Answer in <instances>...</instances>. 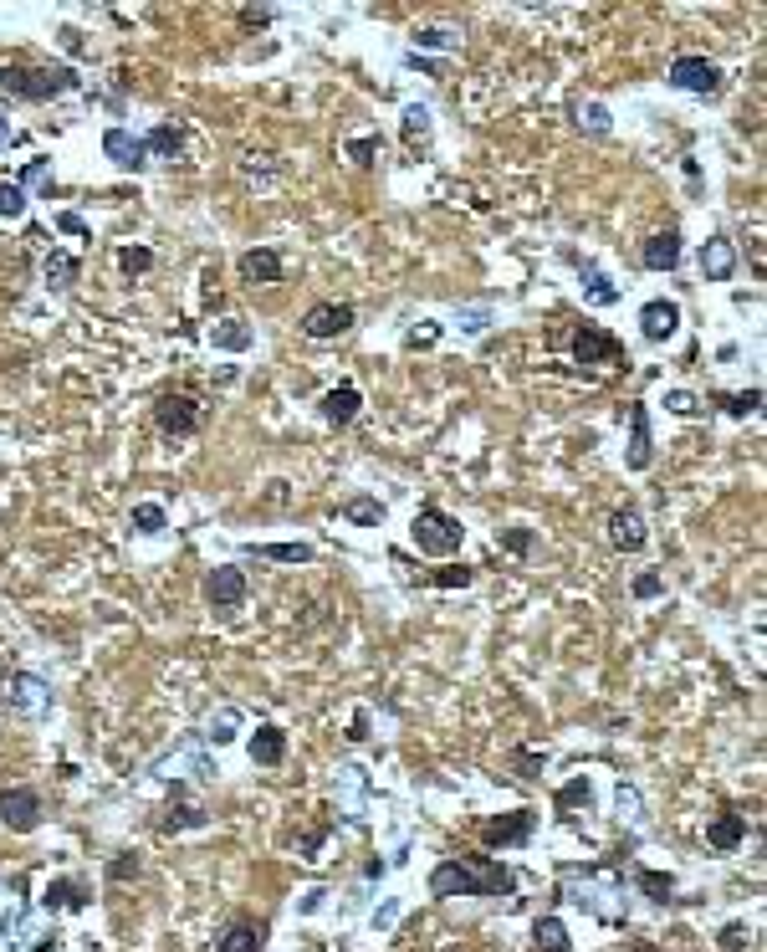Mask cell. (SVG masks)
I'll return each instance as SVG.
<instances>
[{
  "label": "cell",
  "instance_id": "1",
  "mask_svg": "<svg viewBox=\"0 0 767 952\" xmlns=\"http://www.w3.org/2000/svg\"><path fill=\"white\" fill-rule=\"evenodd\" d=\"M512 891H517V876L502 860H486V855H471V860L456 855L430 871V896H512Z\"/></svg>",
  "mask_w": 767,
  "mask_h": 952
},
{
  "label": "cell",
  "instance_id": "2",
  "mask_svg": "<svg viewBox=\"0 0 767 952\" xmlns=\"http://www.w3.org/2000/svg\"><path fill=\"white\" fill-rule=\"evenodd\" d=\"M77 88L72 67H0V93H11L21 103H52Z\"/></svg>",
  "mask_w": 767,
  "mask_h": 952
},
{
  "label": "cell",
  "instance_id": "3",
  "mask_svg": "<svg viewBox=\"0 0 767 952\" xmlns=\"http://www.w3.org/2000/svg\"><path fill=\"white\" fill-rule=\"evenodd\" d=\"M410 538H415L420 553L450 558V553H461V543H466V523H461V517H450L445 507L425 502V507L415 512V523H410Z\"/></svg>",
  "mask_w": 767,
  "mask_h": 952
},
{
  "label": "cell",
  "instance_id": "4",
  "mask_svg": "<svg viewBox=\"0 0 767 952\" xmlns=\"http://www.w3.org/2000/svg\"><path fill=\"white\" fill-rule=\"evenodd\" d=\"M200 420H205V410H200L195 395H174V389H169V395L154 400V425H159V436H169V441L195 436Z\"/></svg>",
  "mask_w": 767,
  "mask_h": 952
},
{
  "label": "cell",
  "instance_id": "5",
  "mask_svg": "<svg viewBox=\"0 0 767 952\" xmlns=\"http://www.w3.org/2000/svg\"><path fill=\"white\" fill-rule=\"evenodd\" d=\"M358 323L353 313V302H312V308L302 313V333L312 343H328V338H343L348 328Z\"/></svg>",
  "mask_w": 767,
  "mask_h": 952
},
{
  "label": "cell",
  "instance_id": "6",
  "mask_svg": "<svg viewBox=\"0 0 767 952\" xmlns=\"http://www.w3.org/2000/svg\"><path fill=\"white\" fill-rule=\"evenodd\" d=\"M573 359L578 364H629L624 359V343L614 333H604L599 323H578L573 333Z\"/></svg>",
  "mask_w": 767,
  "mask_h": 952
},
{
  "label": "cell",
  "instance_id": "7",
  "mask_svg": "<svg viewBox=\"0 0 767 952\" xmlns=\"http://www.w3.org/2000/svg\"><path fill=\"white\" fill-rule=\"evenodd\" d=\"M670 88L696 93V98H711V93H721V67L706 62V57H675V62H670Z\"/></svg>",
  "mask_w": 767,
  "mask_h": 952
},
{
  "label": "cell",
  "instance_id": "8",
  "mask_svg": "<svg viewBox=\"0 0 767 952\" xmlns=\"http://www.w3.org/2000/svg\"><path fill=\"white\" fill-rule=\"evenodd\" d=\"M537 830V809H512V814H496L481 825V840L491 850H507V845H527Z\"/></svg>",
  "mask_w": 767,
  "mask_h": 952
},
{
  "label": "cell",
  "instance_id": "9",
  "mask_svg": "<svg viewBox=\"0 0 767 952\" xmlns=\"http://www.w3.org/2000/svg\"><path fill=\"white\" fill-rule=\"evenodd\" d=\"M205 599H210V610L236 615L241 604H246V569H236V564L210 569V579H205Z\"/></svg>",
  "mask_w": 767,
  "mask_h": 952
},
{
  "label": "cell",
  "instance_id": "10",
  "mask_svg": "<svg viewBox=\"0 0 767 952\" xmlns=\"http://www.w3.org/2000/svg\"><path fill=\"white\" fill-rule=\"evenodd\" d=\"M0 819H6V830L31 835V830L41 825V794H36V789H26V784L6 789V794H0Z\"/></svg>",
  "mask_w": 767,
  "mask_h": 952
},
{
  "label": "cell",
  "instance_id": "11",
  "mask_svg": "<svg viewBox=\"0 0 767 952\" xmlns=\"http://www.w3.org/2000/svg\"><path fill=\"white\" fill-rule=\"evenodd\" d=\"M650 461H655L650 405H629V446H624V466H629V471H650Z\"/></svg>",
  "mask_w": 767,
  "mask_h": 952
},
{
  "label": "cell",
  "instance_id": "12",
  "mask_svg": "<svg viewBox=\"0 0 767 952\" xmlns=\"http://www.w3.org/2000/svg\"><path fill=\"white\" fill-rule=\"evenodd\" d=\"M6 697H11V707H16V712L41 717V712L52 707V686L41 681V676H31V671H16V676H11V686H6Z\"/></svg>",
  "mask_w": 767,
  "mask_h": 952
},
{
  "label": "cell",
  "instance_id": "13",
  "mask_svg": "<svg viewBox=\"0 0 767 952\" xmlns=\"http://www.w3.org/2000/svg\"><path fill=\"white\" fill-rule=\"evenodd\" d=\"M675 328H681V302H670V297H655V302H645V308H640V333H645L650 343H665V338H675Z\"/></svg>",
  "mask_w": 767,
  "mask_h": 952
},
{
  "label": "cell",
  "instance_id": "14",
  "mask_svg": "<svg viewBox=\"0 0 767 952\" xmlns=\"http://www.w3.org/2000/svg\"><path fill=\"white\" fill-rule=\"evenodd\" d=\"M318 410H323L328 425H353L358 410H364V389H358V384H333V389H323Z\"/></svg>",
  "mask_w": 767,
  "mask_h": 952
},
{
  "label": "cell",
  "instance_id": "15",
  "mask_svg": "<svg viewBox=\"0 0 767 952\" xmlns=\"http://www.w3.org/2000/svg\"><path fill=\"white\" fill-rule=\"evenodd\" d=\"M103 154H108L118 169H128V175H139V169L149 164V149H144V139H133L128 128H108V134H103Z\"/></svg>",
  "mask_w": 767,
  "mask_h": 952
},
{
  "label": "cell",
  "instance_id": "16",
  "mask_svg": "<svg viewBox=\"0 0 767 952\" xmlns=\"http://www.w3.org/2000/svg\"><path fill=\"white\" fill-rule=\"evenodd\" d=\"M701 277L706 282H732V272H737V246L727 241V236H711L706 246H701Z\"/></svg>",
  "mask_w": 767,
  "mask_h": 952
},
{
  "label": "cell",
  "instance_id": "17",
  "mask_svg": "<svg viewBox=\"0 0 767 952\" xmlns=\"http://www.w3.org/2000/svg\"><path fill=\"white\" fill-rule=\"evenodd\" d=\"M282 277H287V267H282V256H277L272 246H256V251L241 256V282H251V287H272V282H282Z\"/></svg>",
  "mask_w": 767,
  "mask_h": 952
},
{
  "label": "cell",
  "instance_id": "18",
  "mask_svg": "<svg viewBox=\"0 0 767 952\" xmlns=\"http://www.w3.org/2000/svg\"><path fill=\"white\" fill-rule=\"evenodd\" d=\"M645 517L635 512V507H619V512H609V543L619 548V553H640L645 548Z\"/></svg>",
  "mask_w": 767,
  "mask_h": 952
},
{
  "label": "cell",
  "instance_id": "19",
  "mask_svg": "<svg viewBox=\"0 0 767 952\" xmlns=\"http://www.w3.org/2000/svg\"><path fill=\"white\" fill-rule=\"evenodd\" d=\"M246 753H251V763H261V768H277V763L287 758V732H282L277 722H261V727L251 732Z\"/></svg>",
  "mask_w": 767,
  "mask_h": 952
},
{
  "label": "cell",
  "instance_id": "20",
  "mask_svg": "<svg viewBox=\"0 0 767 952\" xmlns=\"http://www.w3.org/2000/svg\"><path fill=\"white\" fill-rule=\"evenodd\" d=\"M742 840H747V814H737V809H721L711 825H706V845L721 850V855H732Z\"/></svg>",
  "mask_w": 767,
  "mask_h": 952
},
{
  "label": "cell",
  "instance_id": "21",
  "mask_svg": "<svg viewBox=\"0 0 767 952\" xmlns=\"http://www.w3.org/2000/svg\"><path fill=\"white\" fill-rule=\"evenodd\" d=\"M640 262L650 272H675V267H681V231H655L640 246Z\"/></svg>",
  "mask_w": 767,
  "mask_h": 952
},
{
  "label": "cell",
  "instance_id": "22",
  "mask_svg": "<svg viewBox=\"0 0 767 952\" xmlns=\"http://www.w3.org/2000/svg\"><path fill=\"white\" fill-rule=\"evenodd\" d=\"M251 343H256V333H251L246 318H220V323H210V349H220V354H246Z\"/></svg>",
  "mask_w": 767,
  "mask_h": 952
},
{
  "label": "cell",
  "instance_id": "23",
  "mask_svg": "<svg viewBox=\"0 0 767 952\" xmlns=\"http://www.w3.org/2000/svg\"><path fill=\"white\" fill-rule=\"evenodd\" d=\"M144 149H149V159L179 164V159H185V134H179L174 123H154L149 134H144Z\"/></svg>",
  "mask_w": 767,
  "mask_h": 952
},
{
  "label": "cell",
  "instance_id": "24",
  "mask_svg": "<svg viewBox=\"0 0 767 952\" xmlns=\"http://www.w3.org/2000/svg\"><path fill=\"white\" fill-rule=\"evenodd\" d=\"M87 886L82 881H52L47 891H41V906H47V912H87Z\"/></svg>",
  "mask_w": 767,
  "mask_h": 952
},
{
  "label": "cell",
  "instance_id": "25",
  "mask_svg": "<svg viewBox=\"0 0 767 952\" xmlns=\"http://www.w3.org/2000/svg\"><path fill=\"white\" fill-rule=\"evenodd\" d=\"M266 942V927L261 922H231L225 927V937L215 942V952H261Z\"/></svg>",
  "mask_w": 767,
  "mask_h": 952
},
{
  "label": "cell",
  "instance_id": "26",
  "mask_svg": "<svg viewBox=\"0 0 767 952\" xmlns=\"http://www.w3.org/2000/svg\"><path fill=\"white\" fill-rule=\"evenodd\" d=\"M179 768H185V773H200V778H205V773H215V768H210V758H205L195 743H190V748H179V753H164V758L154 763V773H159V778H174Z\"/></svg>",
  "mask_w": 767,
  "mask_h": 952
},
{
  "label": "cell",
  "instance_id": "27",
  "mask_svg": "<svg viewBox=\"0 0 767 952\" xmlns=\"http://www.w3.org/2000/svg\"><path fill=\"white\" fill-rule=\"evenodd\" d=\"M77 272H82V267H77V256H72V251H57V246H52L47 256H41V277H47V287H57V292L72 287Z\"/></svg>",
  "mask_w": 767,
  "mask_h": 952
},
{
  "label": "cell",
  "instance_id": "28",
  "mask_svg": "<svg viewBox=\"0 0 767 952\" xmlns=\"http://www.w3.org/2000/svg\"><path fill=\"white\" fill-rule=\"evenodd\" d=\"M583 302H594V308H614V302H619V287L594 262H583Z\"/></svg>",
  "mask_w": 767,
  "mask_h": 952
},
{
  "label": "cell",
  "instance_id": "29",
  "mask_svg": "<svg viewBox=\"0 0 767 952\" xmlns=\"http://www.w3.org/2000/svg\"><path fill=\"white\" fill-rule=\"evenodd\" d=\"M532 942H537V952H568L573 947V937H568V927L558 917H537L532 922Z\"/></svg>",
  "mask_w": 767,
  "mask_h": 952
},
{
  "label": "cell",
  "instance_id": "30",
  "mask_svg": "<svg viewBox=\"0 0 767 952\" xmlns=\"http://www.w3.org/2000/svg\"><path fill=\"white\" fill-rule=\"evenodd\" d=\"M205 825H210V814L195 809V804H169L164 819H159V830H164V835H174V830H205Z\"/></svg>",
  "mask_w": 767,
  "mask_h": 952
},
{
  "label": "cell",
  "instance_id": "31",
  "mask_svg": "<svg viewBox=\"0 0 767 952\" xmlns=\"http://www.w3.org/2000/svg\"><path fill=\"white\" fill-rule=\"evenodd\" d=\"M420 52H461V31L450 26H420L415 31V57Z\"/></svg>",
  "mask_w": 767,
  "mask_h": 952
},
{
  "label": "cell",
  "instance_id": "32",
  "mask_svg": "<svg viewBox=\"0 0 767 952\" xmlns=\"http://www.w3.org/2000/svg\"><path fill=\"white\" fill-rule=\"evenodd\" d=\"M256 558H272V564H312V543H256Z\"/></svg>",
  "mask_w": 767,
  "mask_h": 952
},
{
  "label": "cell",
  "instance_id": "33",
  "mask_svg": "<svg viewBox=\"0 0 767 952\" xmlns=\"http://www.w3.org/2000/svg\"><path fill=\"white\" fill-rule=\"evenodd\" d=\"M343 517H348L353 528H379V523H384V502H379V497H348V502H343Z\"/></svg>",
  "mask_w": 767,
  "mask_h": 952
},
{
  "label": "cell",
  "instance_id": "34",
  "mask_svg": "<svg viewBox=\"0 0 767 952\" xmlns=\"http://www.w3.org/2000/svg\"><path fill=\"white\" fill-rule=\"evenodd\" d=\"M169 528V512L159 502H139L133 507V533H144V538H159Z\"/></svg>",
  "mask_w": 767,
  "mask_h": 952
},
{
  "label": "cell",
  "instance_id": "35",
  "mask_svg": "<svg viewBox=\"0 0 767 952\" xmlns=\"http://www.w3.org/2000/svg\"><path fill=\"white\" fill-rule=\"evenodd\" d=\"M236 727H241V707H220L215 717H210V727H205V743H231L236 738Z\"/></svg>",
  "mask_w": 767,
  "mask_h": 952
},
{
  "label": "cell",
  "instance_id": "36",
  "mask_svg": "<svg viewBox=\"0 0 767 952\" xmlns=\"http://www.w3.org/2000/svg\"><path fill=\"white\" fill-rule=\"evenodd\" d=\"M635 886L650 896V901H675V876H665V871H635Z\"/></svg>",
  "mask_w": 767,
  "mask_h": 952
},
{
  "label": "cell",
  "instance_id": "37",
  "mask_svg": "<svg viewBox=\"0 0 767 952\" xmlns=\"http://www.w3.org/2000/svg\"><path fill=\"white\" fill-rule=\"evenodd\" d=\"M711 405H721L727 415H757V405H762V389H737V395H711Z\"/></svg>",
  "mask_w": 767,
  "mask_h": 952
},
{
  "label": "cell",
  "instance_id": "38",
  "mask_svg": "<svg viewBox=\"0 0 767 952\" xmlns=\"http://www.w3.org/2000/svg\"><path fill=\"white\" fill-rule=\"evenodd\" d=\"M399 128H404V144H410V149L425 144V139H430V108L410 103V108H404V123H399Z\"/></svg>",
  "mask_w": 767,
  "mask_h": 952
},
{
  "label": "cell",
  "instance_id": "39",
  "mask_svg": "<svg viewBox=\"0 0 767 952\" xmlns=\"http://www.w3.org/2000/svg\"><path fill=\"white\" fill-rule=\"evenodd\" d=\"M266 154H246L241 159V180H256V185H266V180H282L287 175V164L277 159V164H261Z\"/></svg>",
  "mask_w": 767,
  "mask_h": 952
},
{
  "label": "cell",
  "instance_id": "40",
  "mask_svg": "<svg viewBox=\"0 0 767 952\" xmlns=\"http://www.w3.org/2000/svg\"><path fill=\"white\" fill-rule=\"evenodd\" d=\"M26 190L16 185V180H0V221H21V215H26Z\"/></svg>",
  "mask_w": 767,
  "mask_h": 952
},
{
  "label": "cell",
  "instance_id": "41",
  "mask_svg": "<svg viewBox=\"0 0 767 952\" xmlns=\"http://www.w3.org/2000/svg\"><path fill=\"white\" fill-rule=\"evenodd\" d=\"M578 128H589V134H609V128H614V118H609V108L604 103H578Z\"/></svg>",
  "mask_w": 767,
  "mask_h": 952
},
{
  "label": "cell",
  "instance_id": "42",
  "mask_svg": "<svg viewBox=\"0 0 767 952\" xmlns=\"http://www.w3.org/2000/svg\"><path fill=\"white\" fill-rule=\"evenodd\" d=\"M456 328L461 333H486L491 328V308H486V302H466V308H456Z\"/></svg>",
  "mask_w": 767,
  "mask_h": 952
},
{
  "label": "cell",
  "instance_id": "43",
  "mask_svg": "<svg viewBox=\"0 0 767 952\" xmlns=\"http://www.w3.org/2000/svg\"><path fill=\"white\" fill-rule=\"evenodd\" d=\"M16 185H21V190H26V185H41V190L52 195V159H47V154L26 159V169H21V180H16Z\"/></svg>",
  "mask_w": 767,
  "mask_h": 952
},
{
  "label": "cell",
  "instance_id": "44",
  "mask_svg": "<svg viewBox=\"0 0 767 952\" xmlns=\"http://www.w3.org/2000/svg\"><path fill=\"white\" fill-rule=\"evenodd\" d=\"M118 267H123L128 277H144V272L154 267V251H149V246H123V251H118Z\"/></svg>",
  "mask_w": 767,
  "mask_h": 952
},
{
  "label": "cell",
  "instance_id": "45",
  "mask_svg": "<svg viewBox=\"0 0 767 952\" xmlns=\"http://www.w3.org/2000/svg\"><path fill=\"white\" fill-rule=\"evenodd\" d=\"M665 410L681 415V420H696V415H701V400L691 395V389H665Z\"/></svg>",
  "mask_w": 767,
  "mask_h": 952
},
{
  "label": "cell",
  "instance_id": "46",
  "mask_svg": "<svg viewBox=\"0 0 767 952\" xmlns=\"http://www.w3.org/2000/svg\"><path fill=\"white\" fill-rule=\"evenodd\" d=\"M430 584H435V589H466V584H476V569H471V564H450V569L430 574Z\"/></svg>",
  "mask_w": 767,
  "mask_h": 952
},
{
  "label": "cell",
  "instance_id": "47",
  "mask_svg": "<svg viewBox=\"0 0 767 952\" xmlns=\"http://www.w3.org/2000/svg\"><path fill=\"white\" fill-rule=\"evenodd\" d=\"M379 149H384V144H379V134H364V139H348V149H343V154H348L353 164H364V169H369V164L379 159Z\"/></svg>",
  "mask_w": 767,
  "mask_h": 952
},
{
  "label": "cell",
  "instance_id": "48",
  "mask_svg": "<svg viewBox=\"0 0 767 952\" xmlns=\"http://www.w3.org/2000/svg\"><path fill=\"white\" fill-rule=\"evenodd\" d=\"M496 543H502L512 558H527V553H532V528H502V533H496Z\"/></svg>",
  "mask_w": 767,
  "mask_h": 952
},
{
  "label": "cell",
  "instance_id": "49",
  "mask_svg": "<svg viewBox=\"0 0 767 952\" xmlns=\"http://www.w3.org/2000/svg\"><path fill=\"white\" fill-rule=\"evenodd\" d=\"M435 338H440V323H415L404 333V349H435Z\"/></svg>",
  "mask_w": 767,
  "mask_h": 952
},
{
  "label": "cell",
  "instance_id": "50",
  "mask_svg": "<svg viewBox=\"0 0 767 952\" xmlns=\"http://www.w3.org/2000/svg\"><path fill=\"white\" fill-rule=\"evenodd\" d=\"M589 799H594V789H589V778H573V784L558 794V809H573V804H583L589 809Z\"/></svg>",
  "mask_w": 767,
  "mask_h": 952
},
{
  "label": "cell",
  "instance_id": "51",
  "mask_svg": "<svg viewBox=\"0 0 767 952\" xmlns=\"http://www.w3.org/2000/svg\"><path fill=\"white\" fill-rule=\"evenodd\" d=\"M629 589H635V599H660V594H665V579H660V574H635V584H629Z\"/></svg>",
  "mask_w": 767,
  "mask_h": 952
},
{
  "label": "cell",
  "instance_id": "52",
  "mask_svg": "<svg viewBox=\"0 0 767 952\" xmlns=\"http://www.w3.org/2000/svg\"><path fill=\"white\" fill-rule=\"evenodd\" d=\"M128 876H139V855H118V860H108V881H128Z\"/></svg>",
  "mask_w": 767,
  "mask_h": 952
},
{
  "label": "cell",
  "instance_id": "53",
  "mask_svg": "<svg viewBox=\"0 0 767 952\" xmlns=\"http://www.w3.org/2000/svg\"><path fill=\"white\" fill-rule=\"evenodd\" d=\"M328 845V825H318V830H307L302 835V860H318V850Z\"/></svg>",
  "mask_w": 767,
  "mask_h": 952
},
{
  "label": "cell",
  "instance_id": "54",
  "mask_svg": "<svg viewBox=\"0 0 767 952\" xmlns=\"http://www.w3.org/2000/svg\"><path fill=\"white\" fill-rule=\"evenodd\" d=\"M747 947V927L732 922V927H721V952H742Z\"/></svg>",
  "mask_w": 767,
  "mask_h": 952
},
{
  "label": "cell",
  "instance_id": "55",
  "mask_svg": "<svg viewBox=\"0 0 767 952\" xmlns=\"http://www.w3.org/2000/svg\"><path fill=\"white\" fill-rule=\"evenodd\" d=\"M619 809H629V819H640V794L629 784H619Z\"/></svg>",
  "mask_w": 767,
  "mask_h": 952
},
{
  "label": "cell",
  "instance_id": "56",
  "mask_svg": "<svg viewBox=\"0 0 767 952\" xmlns=\"http://www.w3.org/2000/svg\"><path fill=\"white\" fill-rule=\"evenodd\" d=\"M57 231H67V236H87V226H82V215H57Z\"/></svg>",
  "mask_w": 767,
  "mask_h": 952
},
{
  "label": "cell",
  "instance_id": "57",
  "mask_svg": "<svg viewBox=\"0 0 767 952\" xmlns=\"http://www.w3.org/2000/svg\"><path fill=\"white\" fill-rule=\"evenodd\" d=\"M364 738H369V712H358L353 727H348V743H364Z\"/></svg>",
  "mask_w": 767,
  "mask_h": 952
},
{
  "label": "cell",
  "instance_id": "58",
  "mask_svg": "<svg viewBox=\"0 0 767 952\" xmlns=\"http://www.w3.org/2000/svg\"><path fill=\"white\" fill-rule=\"evenodd\" d=\"M272 16H277V11H266V6H261V11H256V6H246V11H241V21H246V26H266Z\"/></svg>",
  "mask_w": 767,
  "mask_h": 952
},
{
  "label": "cell",
  "instance_id": "59",
  "mask_svg": "<svg viewBox=\"0 0 767 952\" xmlns=\"http://www.w3.org/2000/svg\"><path fill=\"white\" fill-rule=\"evenodd\" d=\"M517 768H522L527 778H537V768H543V758H537V753H517Z\"/></svg>",
  "mask_w": 767,
  "mask_h": 952
},
{
  "label": "cell",
  "instance_id": "60",
  "mask_svg": "<svg viewBox=\"0 0 767 952\" xmlns=\"http://www.w3.org/2000/svg\"><path fill=\"white\" fill-rule=\"evenodd\" d=\"M21 134H16V128H11V118H0V154H6L11 144H16Z\"/></svg>",
  "mask_w": 767,
  "mask_h": 952
},
{
  "label": "cell",
  "instance_id": "61",
  "mask_svg": "<svg viewBox=\"0 0 767 952\" xmlns=\"http://www.w3.org/2000/svg\"><path fill=\"white\" fill-rule=\"evenodd\" d=\"M410 67H420L425 77H440V62H430V57H410Z\"/></svg>",
  "mask_w": 767,
  "mask_h": 952
},
{
  "label": "cell",
  "instance_id": "62",
  "mask_svg": "<svg viewBox=\"0 0 767 952\" xmlns=\"http://www.w3.org/2000/svg\"><path fill=\"white\" fill-rule=\"evenodd\" d=\"M0 702H6V676H0Z\"/></svg>",
  "mask_w": 767,
  "mask_h": 952
}]
</instances>
